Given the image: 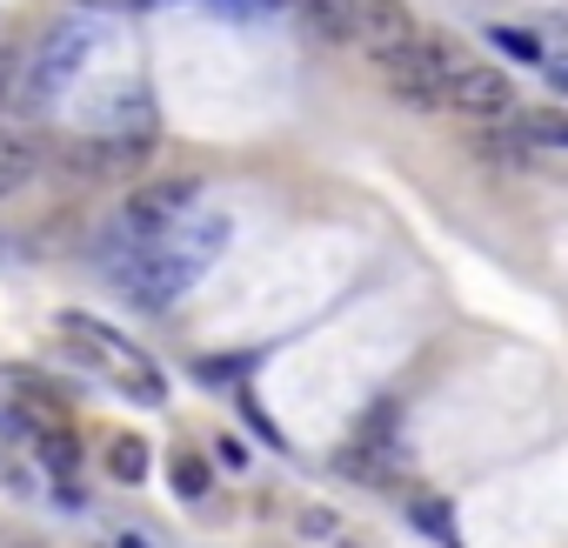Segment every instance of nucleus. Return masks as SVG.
<instances>
[{
  "label": "nucleus",
  "mask_w": 568,
  "mask_h": 548,
  "mask_svg": "<svg viewBox=\"0 0 568 548\" xmlns=\"http://www.w3.org/2000/svg\"><path fill=\"white\" fill-rule=\"evenodd\" d=\"M194 207H201V181H194V174H148V181L128 187V201H121L114 221H121V234H128L134 247H148V241L174 234Z\"/></svg>",
  "instance_id": "obj_2"
},
{
  "label": "nucleus",
  "mask_w": 568,
  "mask_h": 548,
  "mask_svg": "<svg viewBox=\"0 0 568 548\" xmlns=\"http://www.w3.org/2000/svg\"><path fill=\"white\" fill-rule=\"evenodd\" d=\"M448 108L455 114H481V121H508L515 114V81L488 61H462V74L448 81Z\"/></svg>",
  "instance_id": "obj_5"
},
{
  "label": "nucleus",
  "mask_w": 568,
  "mask_h": 548,
  "mask_svg": "<svg viewBox=\"0 0 568 548\" xmlns=\"http://www.w3.org/2000/svg\"><path fill=\"white\" fill-rule=\"evenodd\" d=\"M541 81H548L555 101H568V54H548V61H541Z\"/></svg>",
  "instance_id": "obj_16"
},
{
  "label": "nucleus",
  "mask_w": 568,
  "mask_h": 548,
  "mask_svg": "<svg viewBox=\"0 0 568 548\" xmlns=\"http://www.w3.org/2000/svg\"><path fill=\"white\" fill-rule=\"evenodd\" d=\"M295 14L315 41H355V14L362 0H295Z\"/></svg>",
  "instance_id": "obj_7"
},
{
  "label": "nucleus",
  "mask_w": 568,
  "mask_h": 548,
  "mask_svg": "<svg viewBox=\"0 0 568 548\" xmlns=\"http://www.w3.org/2000/svg\"><path fill=\"white\" fill-rule=\"evenodd\" d=\"M74 8H94L101 14V8H128V0H74Z\"/></svg>",
  "instance_id": "obj_19"
},
{
  "label": "nucleus",
  "mask_w": 568,
  "mask_h": 548,
  "mask_svg": "<svg viewBox=\"0 0 568 548\" xmlns=\"http://www.w3.org/2000/svg\"><path fill=\"white\" fill-rule=\"evenodd\" d=\"M214 455H221V461H227V468H247V448H241V442H234V435H227V442H214Z\"/></svg>",
  "instance_id": "obj_18"
},
{
  "label": "nucleus",
  "mask_w": 568,
  "mask_h": 548,
  "mask_svg": "<svg viewBox=\"0 0 568 548\" xmlns=\"http://www.w3.org/2000/svg\"><path fill=\"white\" fill-rule=\"evenodd\" d=\"M528 148H535V141H528L521 128H508V134H481V141H475V154L495 161V168H528Z\"/></svg>",
  "instance_id": "obj_13"
},
{
  "label": "nucleus",
  "mask_w": 568,
  "mask_h": 548,
  "mask_svg": "<svg viewBox=\"0 0 568 548\" xmlns=\"http://www.w3.org/2000/svg\"><path fill=\"white\" fill-rule=\"evenodd\" d=\"M261 8H281V0H261Z\"/></svg>",
  "instance_id": "obj_22"
},
{
  "label": "nucleus",
  "mask_w": 568,
  "mask_h": 548,
  "mask_svg": "<svg viewBox=\"0 0 568 548\" xmlns=\"http://www.w3.org/2000/svg\"><path fill=\"white\" fill-rule=\"evenodd\" d=\"M34 448H41V461H48L54 481H81V435L74 428H41Z\"/></svg>",
  "instance_id": "obj_8"
},
{
  "label": "nucleus",
  "mask_w": 568,
  "mask_h": 548,
  "mask_svg": "<svg viewBox=\"0 0 568 548\" xmlns=\"http://www.w3.org/2000/svg\"><path fill=\"white\" fill-rule=\"evenodd\" d=\"M488 41H495L501 54H515V61H535V68L548 61V54H541V41H535V34H521V28H488Z\"/></svg>",
  "instance_id": "obj_15"
},
{
  "label": "nucleus",
  "mask_w": 568,
  "mask_h": 548,
  "mask_svg": "<svg viewBox=\"0 0 568 548\" xmlns=\"http://www.w3.org/2000/svg\"><path fill=\"white\" fill-rule=\"evenodd\" d=\"M168 481H174V495H181V501H207V461H201L187 442L168 455Z\"/></svg>",
  "instance_id": "obj_11"
},
{
  "label": "nucleus",
  "mask_w": 568,
  "mask_h": 548,
  "mask_svg": "<svg viewBox=\"0 0 568 548\" xmlns=\"http://www.w3.org/2000/svg\"><path fill=\"white\" fill-rule=\"evenodd\" d=\"M154 101L141 94V88H114L108 94V114H101V141H134V148H148L154 141Z\"/></svg>",
  "instance_id": "obj_6"
},
{
  "label": "nucleus",
  "mask_w": 568,
  "mask_h": 548,
  "mask_svg": "<svg viewBox=\"0 0 568 548\" xmlns=\"http://www.w3.org/2000/svg\"><path fill=\"white\" fill-rule=\"evenodd\" d=\"M462 74V48L442 41V34H422L408 41L395 61H382V81L388 94H402L408 108H448V81Z\"/></svg>",
  "instance_id": "obj_3"
},
{
  "label": "nucleus",
  "mask_w": 568,
  "mask_h": 548,
  "mask_svg": "<svg viewBox=\"0 0 568 548\" xmlns=\"http://www.w3.org/2000/svg\"><path fill=\"white\" fill-rule=\"evenodd\" d=\"M408 41H422L408 0H362V14H355V48H362L368 61H395Z\"/></svg>",
  "instance_id": "obj_4"
},
{
  "label": "nucleus",
  "mask_w": 568,
  "mask_h": 548,
  "mask_svg": "<svg viewBox=\"0 0 568 548\" xmlns=\"http://www.w3.org/2000/svg\"><path fill=\"white\" fill-rule=\"evenodd\" d=\"M54 328H61V342H68V355H74V362H88V368L114 375V388H121V395H134L141 408H161V402H168V375H161V368L128 342V335H114L108 322H94V315H61Z\"/></svg>",
  "instance_id": "obj_1"
},
{
  "label": "nucleus",
  "mask_w": 568,
  "mask_h": 548,
  "mask_svg": "<svg viewBox=\"0 0 568 548\" xmlns=\"http://www.w3.org/2000/svg\"><path fill=\"white\" fill-rule=\"evenodd\" d=\"M515 128H521L535 148H568V114H561V108H515Z\"/></svg>",
  "instance_id": "obj_12"
},
{
  "label": "nucleus",
  "mask_w": 568,
  "mask_h": 548,
  "mask_svg": "<svg viewBox=\"0 0 568 548\" xmlns=\"http://www.w3.org/2000/svg\"><path fill=\"white\" fill-rule=\"evenodd\" d=\"M408 515H415V528H428L442 548H455V508H448L442 495H415V501H408Z\"/></svg>",
  "instance_id": "obj_14"
},
{
  "label": "nucleus",
  "mask_w": 568,
  "mask_h": 548,
  "mask_svg": "<svg viewBox=\"0 0 568 548\" xmlns=\"http://www.w3.org/2000/svg\"><path fill=\"white\" fill-rule=\"evenodd\" d=\"M41 174V141H8L0 148V194H21Z\"/></svg>",
  "instance_id": "obj_10"
},
{
  "label": "nucleus",
  "mask_w": 568,
  "mask_h": 548,
  "mask_svg": "<svg viewBox=\"0 0 568 548\" xmlns=\"http://www.w3.org/2000/svg\"><path fill=\"white\" fill-rule=\"evenodd\" d=\"M114 548H148V535H114Z\"/></svg>",
  "instance_id": "obj_20"
},
{
  "label": "nucleus",
  "mask_w": 568,
  "mask_h": 548,
  "mask_svg": "<svg viewBox=\"0 0 568 548\" xmlns=\"http://www.w3.org/2000/svg\"><path fill=\"white\" fill-rule=\"evenodd\" d=\"M128 8H134V14H148V8H168V0H128Z\"/></svg>",
  "instance_id": "obj_21"
},
{
  "label": "nucleus",
  "mask_w": 568,
  "mask_h": 548,
  "mask_svg": "<svg viewBox=\"0 0 568 548\" xmlns=\"http://www.w3.org/2000/svg\"><path fill=\"white\" fill-rule=\"evenodd\" d=\"M148 468H154L148 442H141V435H114V448H108V475H114L121 488H141V481H148Z\"/></svg>",
  "instance_id": "obj_9"
},
{
  "label": "nucleus",
  "mask_w": 568,
  "mask_h": 548,
  "mask_svg": "<svg viewBox=\"0 0 568 548\" xmlns=\"http://www.w3.org/2000/svg\"><path fill=\"white\" fill-rule=\"evenodd\" d=\"M14 68H21V54H14V48H0V108H8V88H14Z\"/></svg>",
  "instance_id": "obj_17"
}]
</instances>
